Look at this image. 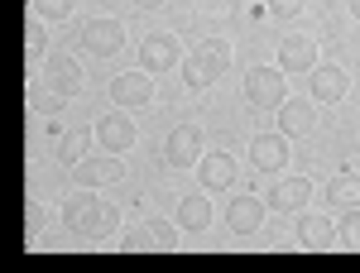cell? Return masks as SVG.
I'll return each mask as SVG.
<instances>
[{
  "instance_id": "cell-1",
  "label": "cell",
  "mask_w": 360,
  "mask_h": 273,
  "mask_svg": "<svg viewBox=\"0 0 360 273\" xmlns=\"http://www.w3.org/2000/svg\"><path fill=\"white\" fill-rule=\"evenodd\" d=\"M63 225L82 240H101V235H115L120 230V211L101 197H68L63 206Z\"/></svg>"
},
{
  "instance_id": "cell-2",
  "label": "cell",
  "mask_w": 360,
  "mask_h": 273,
  "mask_svg": "<svg viewBox=\"0 0 360 273\" xmlns=\"http://www.w3.org/2000/svg\"><path fill=\"white\" fill-rule=\"evenodd\" d=\"M226 67H231V48H226L221 39H202V44H193L188 48V58H183V82L193 86V91H207L212 82H221Z\"/></svg>"
},
{
  "instance_id": "cell-3",
  "label": "cell",
  "mask_w": 360,
  "mask_h": 273,
  "mask_svg": "<svg viewBox=\"0 0 360 273\" xmlns=\"http://www.w3.org/2000/svg\"><path fill=\"white\" fill-rule=\"evenodd\" d=\"M288 72L283 67H250L245 72V101L255 110H278L288 101Z\"/></svg>"
},
{
  "instance_id": "cell-4",
  "label": "cell",
  "mask_w": 360,
  "mask_h": 273,
  "mask_svg": "<svg viewBox=\"0 0 360 273\" xmlns=\"http://www.w3.org/2000/svg\"><path fill=\"white\" fill-rule=\"evenodd\" d=\"M202 154H207L202 125L183 120V125H173V130H168V139H164V164L168 168H197V164H202Z\"/></svg>"
},
{
  "instance_id": "cell-5",
  "label": "cell",
  "mask_w": 360,
  "mask_h": 273,
  "mask_svg": "<svg viewBox=\"0 0 360 273\" xmlns=\"http://www.w3.org/2000/svg\"><path fill=\"white\" fill-rule=\"evenodd\" d=\"M183 44L164 34V29H154V34H144V44H139V67L144 72H168V67H183Z\"/></svg>"
},
{
  "instance_id": "cell-6",
  "label": "cell",
  "mask_w": 360,
  "mask_h": 273,
  "mask_svg": "<svg viewBox=\"0 0 360 273\" xmlns=\"http://www.w3.org/2000/svg\"><path fill=\"white\" fill-rule=\"evenodd\" d=\"M125 254H173L178 249V230L168 225V220H149V225H139L130 230L125 240H120Z\"/></svg>"
},
{
  "instance_id": "cell-7",
  "label": "cell",
  "mask_w": 360,
  "mask_h": 273,
  "mask_svg": "<svg viewBox=\"0 0 360 273\" xmlns=\"http://www.w3.org/2000/svg\"><path fill=\"white\" fill-rule=\"evenodd\" d=\"M82 48L91 58H115L120 48H125V25H120V20H111V15L91 20V25L82 29Z\"/></svg>"
},
{
  "instance_id": "cell-8",
  "label": "cell",
  "mask_w": 360,
  "mask_h": 273,
  "mask_svg": "<svg viewBox=\"0 0 360 273\" xmlns=\"http://www.w3.org/2000/svg\"><path fill=\"white\" fill-rule=\"evenodd\" d=\"M154 72H120V77H111V101L120 110H139V106H149L154 101V82H149Z\"/></svg>"
},
{
  "instance_id": "cell-9",
  "label": "cell",
  "mask_w": 360,
  "mask_h": 273,
  "mask_svg": "<svg viewBox=\"0 0 360 273\" xmlns=\"http://www.w3.org/2000/svg\"><path fill=\"white\" fill-rule=\"evenodd\" d=\"M197 178H202V192H231L240 182V164L231 159V154H202V164H197Z\"/></svg>"
},
{
  "instance_id": "cell-10",
  "label": "cell",
  "mask_w": 360,
  "mask_h": 273,
  "mask_svg": "<svg viewBox=\"0 0 360 273\" xmlns=\"http://www.w3.org/2000/svg\"><path fill=\"white\" fill-rule=\"evenodd\" d=\"M135 120L125 115V110H111V115H101V125H96V144L106 149V154H125V149H135Z\"/></svg>"
},
{
  "instance_id": "cell-11",
  "label": "cell",
  "mask_w": 360,
  "mask_h": 273,
  "mask_svg": "<svg viewBox=\"0 0 360 273\" xmlns=\"http://www.w3.org/2000/svg\"><path fill=\"white\" fill-rule=\"evenodd\" d=\"M250 164L259 168V173H283V164H288V135L283 130L255 135L250 139Z\"/></svg>"
},
{
  "instance_id": "cell-12",
  "label": "cell",
  "mask_w": 360,
  "mask_h": 273,
  "mask_svg": "<svg viewBox=\"0 0 360 273\" xmlns=\"http://www.w3.org/2000/svg\"><path fill=\"white\" fill-rule=\"evenodd\" d=\"M264 211H269V201L264 197H236L231 201V211H226V225H231V235H259V225H264Z\"/></svg>"
},
{
  "instance_id": "cell-13",
  "label": "cell",
  "mask_w": 360,
  "mask_h": 273,
  "mask_svg": "<svg viewBox=\"0 0 360 273\" xmlns=\"http://www.w3.org/2000/svg\"><path fill=\"white\" fill-rule=\"evenodd\" d=\"M298 245H303L307 254H327V249H341V240H336V220L317 216V211H307V216L298 220Z\"/></svg>"
},
{
  "instance_id": "cell-14",
  "label": "cell",
  "mask_w": 360,
  "mask_h": 273,
  "mask_svg": "<svg viewBox=\"0 0 360 273\" xmlns=\"http://www.w3.org/2000/svg\"><path fill=\"white\" fill-rule=\"evenodd\" d=\"M72 178H77L86 192L91 187H115V182H125V164H120V159H82V164L72 168Z\"/></svg>"
},
{
  "instance_id": "cell-15",
  "label": "cell",
  "mask_w": 360,
  "mask_h": 273,
  "mask_svg": "<svg viewBox=\"0 0 360 273\" xmlns=\"http://www.w3.org/2000/svg\"><path fill=\"white\" fill-rule=\"evenodd\" d=\"M278 67L293 77V72H312L317 67V44L307 39V34H293V39H283L278 44Z\"/></svg>"
},
{
  "instance_id": "cell-16",
  "label": "cell",
  "mask_w": 360,
  "mask_h": 273,
  "mask_svg": "<svg viewBox=\"0 0 360 273\" xmlns=\"http://www.w3.org/2000/svg\"><path fill=\"white\" fill-rule=\"evenodd\" d=\"M212 192H202V197H183L178 201V230H188V235H207L212 230Z\"/></svg>"
},
{
  "instance_id": "cell-17",
  "label": "cell",
  "mask_w": 360,
  "mask_h": 273,
  "mask_svg": "<svg viewBox=\"0 0 360 273\" xmlns=\"http://www.w3.org/2000/svg\"><path fill=\"white\" fill-rule=\"evenodd\" d=\"M44 82H53L58 91H68V96H77V91H82V62L72 53H53L44 62Z\"/></svg>"
},
{
  "instance_id": "cell-18",
  "label": "cell",
  "mask_w": 360,
  "mask_h": 273,
  "mask_svg": "<svg viewBox=\"0 0 360 273\" xmlns=\"http://www.w3.org/2000/svg\"><path fill=\"white\" fill-rule=\"evenodd\" d=\"M307 197H312V182H307V178H283V182H274V187L264 192V201H269L274 211H303Z\"/></svg>"
},
{
  "instance_id": "cell-19",
  "label": "cell",
  "mask_w": 360,
  "mask_h": 273,
  "mask_svg": "<svg viewBox=\"0 0 360 273\" xmlns=\"http://www.w3.org/2000/svg\"><path fill=\"white\" fill-rule=\"evenodd\" d=\"M346 91H351V77L341 67H312V101L336 106V101H346Z\"/></svg>"
},
{
  "instance_id": "cell-20",
  "label": "cell",
  "mask_w": 360,
  "mask_h": 273,
  "mask_svg": "<svg viewBox=\"0 0 360 273\" xmlns=\"http://www.w3.org/2000/svg\"><path fill=\"white\" fill-rule=\"evenodd\" d=\"M68 106V91H58L53 82H34L29 86V110L39 115V120H58Z\"/></svg>"
},
{
  "instance_id": "cell-21",
  "label": "cell",
  "mask_w": 360,
  "mask_h": 273,
  "mask_svg": "<svg viewBox=\"0 0 360 273\" xmlns=\"http://www.w3.org/2000/svg\"><path fill=\"white\" fill-rule=\"evenodd\" d=\"M322 197H327L332 206H341V211H346V206H360V173H356V168L336 173L332 182L322 187Z\"/></svg>"
},
{
  "instance_id": "cell-22",
  "label": "cell",
  "mask_w": 360,
  "mask_h": 273,
  "mask_svg": "<svg viewBox=\"0 0 360 273\" xmlns=\"http://www.w3.org/2000/svg\"><path fill=\"white\" fill-rule=\"evenodd\" d=\"M278 130L288 139L307 135V130H312V101H293V96H288V101L278 106Z\"/></svg>"
},
{
  "instance_id": "cell-23",
  "label": "cell",
  "mask_w": 360,
  "mask_h": 273,
  "mask_svg": "<svg viewBox=\"0 0 360 273\" xmlns=\"http://www.w3.org/2000/svg\"><path fill=\"white\" fill-rule=\"evenodd\" d=\"M91 154V130H68V135H58V159L68 168H77Z\"/></svg>"
},
{
  "instance_id": "cell-24",
  "label": "cell",
  "mask_w": 360,
  "mask_h": 273,
  "mask_svg": "<svg viewBox=\"0 0 360 273\" xmlns=\"http://www.w3.org/2000/svg\"><path fill=\"white\" fill-rule=\"evenodd\" d=\"M336 240H341V249L360 254V206H346V211H341V220H336Z\"/></svg>"
},
{
  "instance_id": "cell-25",
  "label": "cell",
  "mask_w": 360,
  "mask_h": 273,
  "mask_svg": "<svg viewBox=\"0 0 360 273\" xmlns=\"http://www.w3.org/2000/svg\"><path fill=\"white\" fill-rule=\"evenodd\" d=\"M29 15L44 20V25H63L72 15V0H29Z\"/></svg>"
},
{
  "instance_id": "cell-26",
  "label": "cell",
  "mask_w": 360,
  "mask_h": 273,
  "mask_svg": "<svg viewBox=\"0 0 360 273\" xmlns=\"http://www.w3.org/2000/svg\"><path fill=\"white\" fill-rule=\"evenodd\" d=\"M44 44H49V39H44V20H34V15H29V25H25V53H29V67H39V62H44Z\"/></svg>"
},
{
  "instance_id": "cell-27",
  "label": "cell",
  "mask_w": 360,
  "mask_h": 273,
  "mask_svg": "<svg viewBox=\"0 0 360 273\" xmlns=\"http://www.w3.org/2000/svg\"><path fill=\"white\" fill-rule=\"evenodd\" d=\"M44 225H49V211H44L39 201H29V211H25V230H29V235H44Z\"/></svg>"
},
{
  "instance_id": "cell-28",
  "label": "cell",
  "mask_w": 360,
  "mask_h": 273,
  "mask_svg": "<svg viewBox=\"0 0 360 273\" xmlns=\"http://www.w3.org/2000/svg\"><path fill=\"white\" fill-rule=\"evenodd\" d=\"M269 15L274 20H293V15H303V0H269Z\"/></svg>"
},
{
  "instance_id": "cell-29",
  "label": "cell",
  "mask_w": 360,
  "mask_h": 273,
  "mask_svg": "<svg viewBox=\"0 0 360 273\" xmlns=\"http://www.w3.org/2000/svg\"><path fill=\"white\" fill-rule=\"evenodd\" d=\"M130 5H139V10H159V5H168V0H130Z\"/></svg>"
},
{
  "instance_id": "cell-30",
  "label": "cell",
  "mask_w": 360,
  "mask_h": 273,
  "mask_svg": "<svg viewBox=\"0 0 360 273\" xmlns=\"http://www.w3.org/2000/svg\"><path fill=\"white\" fill-rule=\"evenodd\" d=\"M351 15H356V20H360V0H351Z\"/></svg>"
}]
</instances>
